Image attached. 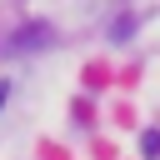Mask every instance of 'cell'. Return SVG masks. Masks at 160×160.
<instances>
[{
	"label": "cell",
	"mask_w": 160,
	"mask_h": 160,
	"mask_svg": "<svg viewBox=\"0 0 160 160\" xmlns=\"http://www.w3.org/2000/svg\"><path fill=\"white\" fill-rule=\"evenodd\" d=\"M145 155H160V135H155V130L145 135Z\"/></svg>",
	"instance_id": "6da1fadb"
},
{
	"label": "cell",
	"mask_w": 160,
	"mask_h": 160,
	"mask_svg": "<svg viewBox=\"0 0 160 160\" xmlns=\"http://www.w3.org/2000/svg\"><path fill=\"white\" fill-rule=\"evenodd\" d=\"M0 105H5V85H0Z\"/></svg>",
	"instance_id": "7a4b0ae2"
}]
</instances>
